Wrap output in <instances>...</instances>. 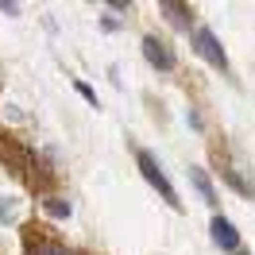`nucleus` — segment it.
Wrapping results in <instances>:
<instances>
[{
    "label": "nucleus",
    "instance_id": "obj_9",
    "mask_svg": "<svg viewBox=\"0 0 255 255\" xmlns=\"http://www.w3.org/2000/svg\"><path fill=\"white\" fill-rule=\"evenodd\" d=\"M74 89H78V93L85 97L89 105H97V93H93V89H89V85H85V81H74Z\"/></svg>",
    "mask_w": 255,
    "mask_h": 255
},
{
    "label": "nucleus",
    "instance_id": "obj_2",
    "mask_svg": "<svg viewBox=\"0 0 255 255\" xmlns=\"http://www.w3.org/2000/svg\"><path fill=\"white\" fill-rule=\"evenodd\" d=\"M193 39H197V43H193V47H197V54H201V58H209V62L217 66L221 74H228V54H224L221 39L209 31V27H197V35H193Z\"/></svg>",
    "mask_w": 255,
    "mask_h": 255
},
{
    "label": "nucleus",
    "instance_id": "obj_4",
    "mask_svg": "<svg viewBox=\"0 0 255 255\" xmlns=\"http://www.w3.org/2000/svg\"><path fill=\"white\" fill-rule=\"evenodd\" d=\"M213 244L224 248V252H240V232L232 228V221H224V217H213Z\"/></svg>",
    "mask_w": 255,
    "mask_h": 255
},
{
    "label": "nucleus",
    "instance_id": "obj_6",
    "mask_svg": "<svg viewBox=\"0 0 255 255\" xmlns=\"http://www.w3.org/2000/svg\"><path fill=\"white\" fill-rule=\"evenodd\" d=\"M162 12H166V16L174 19V23H190V16H186L190 8H186V4H174V0H162Z\"/></svg>",
    "mask_w": 255,
    "mask_h": 255
},
{
    "label": "nucleus",
    "instance_id": "obj_5",
    "mask_svg": "<svg viewBox=\"0 0 255 255\" xmlns=\"http://www.w3.org/2000/svg\"><path fill=\"white\" fill-rule=\"evenodd\" d=\"M190 182L197 186V193L205 197L209 205H217V190H213V182H209V174L201 170V166H190Z\"/></svg>",
    "mask_w": 255,
    "mask_h": 255
},
{
    "label": "nucleus",
    "instance_id": "obj_1",
    "mask_svg": "<svg viewBox=\"0 0 255 255\" xmlns=\"http://www.w3.org/2000/svg\"><path fill=\"white\" fill-rule=\"evenodd\" d=\"M135 162H139V174L151 182V190H159V197L166 201V205L182 209V201H178V193H174V186H170V178L162 174V166L155 162V155H151V151H139V155H135Z\"/></svg>",
    "mask_w": 255,
    "mask_h": 255
},
{
    "label": "nucleus",
    "instance_id": "obj_7",
    "mask_svg": "<svg viewBox=\"0 0 255 255\" xmlns=\"http://www.w3.org/2000/svg\"><path fill=\"white\" fill-rule=\"evenodd\" d=\"M31 255H78V252H70V248H62V244H35L31 248Z\"/></svg>",
    "mask_w": 255,
    "mask_h": 255
},
{
    "label": "nucleus",
    "instance_id": "obj_11",
    "mask_svg": "<svg viewBox=\"0 0 255 255\" xmlns=\"http://www.w3.org/2000/svg\"><path fill=\"white\" fill-rule=\"evenodd\" d=\"M236 255H244V252H236Z\"/></svg>",
    "mask_w": 255,
    "mask_h": 255
},
{
    "label": "nucleus",
    "instance_id": "obj_8",
    "mask_svg": "<svg viewBox=\"0 0 255 255\" xmlns=\"http://www.w3.org/2000/svg\"><path fill=\"white\" fill-rule=\"evenodd\" d=\"M47 213H50V217H70V201H54V197H50Z\"/></svg>",
    "mask_w": 255,
    "mask_h": 255
},
{
    "label": "nucleus",
    "instance_id": "obj_3",
    "mask_svg": "<svg viewBox=\"0 0 255 255\" xmlns=\"http://www.w3.org/2000/svg\"><path fill=\"white\" fill-rule=\"evenodd\" d=\"M139 47H143V58H147L151 66H155V70H174V50L166 47L159 35H147Z\"/></svg>",
    "mask_w": 255,
    "mask_h": 255
},
{
    "label": "nucleus",
    "instance_id": "obj_10",
    "mask_svg": "<svg viewBox=\"0 0 255 255\" xmlns=\"http://www.w3.org/2000/svg\"><path fill=\"white\" fill-rule=\"evenodd\" d=\"M0 12H8V16H19V4H12V0L4 4V0H0Z\"/></svg>",
    "mask_w": 255,
    "mask_h": 255
}]
</instances>
